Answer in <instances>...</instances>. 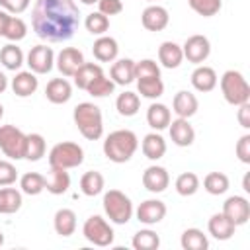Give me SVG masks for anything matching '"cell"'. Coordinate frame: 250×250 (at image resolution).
Returning <instances> with one entry per match:
<instances>
[{"label":"cell","instance_id":"1","mask_svg":"<svg viewBox=\"0 0 250 250\" xmlns=\"http://www.w3.org/2000/svg\"><path fill=\"white\" fill-rule=\"evenodd\" d=\"M80 25V10L74 0H35L31 27L47 43L68 41Z\"/></svg>","mask_w":250,"mask_h":250},{"label":"cell","instance_id":"2","mask_svg":"<svg viewBox=\"0 0 250 250\" xmlns=\"http://www.w3.org/2000/svg\"><path fill=\"white\" fill-rule=\"evenodd\" d=\"M137 148H139V139L129 129L111 131L104 141V154L107 160H111L115 164L129 162L131 156L137 152Z\"/></svg>","mask_w":250,"mask_h":250},{"label":"cell","instance_id":"3","mask_svg":"<svg viewBox=\"0 0 250 250\" xmlns=\"http://www.w3.org/2000/svg\"><path fill=\"white\" fill-rule=\"evenodd\" d=\"M72 119L84 139L98 141L104 135V117H102V109L96 104L92 102L78 104L72 111Z\"/></svg>","mask_w":250,"mask_h":250},{"label":"cell","instance_id":"4","mask_svg":"<svg viewBox=\"0 0 250 250\" xmlns=\"http://www.w3.org/2000/svg\"><path fill=\"white\" fill-rule=\"evenodd\" d=\"M104 213L115 225H127L135 213L133 201L121 189H109L104 193Z\"/></svg>","mask_w":250,"mask_h":250},{"label":"cell","instance_id":"5","mask_svg":"<svg viewBox=\"0 0 250 250\" xmlns=\"http://www.w3.org/2000/svg\"><path fill=\"white\" fill-rule=\"evenodd\" d=\"M219 84H221V92H223V98L227 100V104L240 105L250 100V86H248L246 78L242 76V72L227 70V72H223Z\"/></svg>","mask_w":250,"mask_h":250},{"label":"cell","instance_id":"6","mask_svg":"<svg viewBox=\"0 0 250 250\" xmlns=\"http://www.w3.org/2000/svg\"><path fill=\"white\" fill-rule=\"evenodd\" d=\"M82 162H84V148L78 143L62 141L49 150V166L70 170V168H78Z\"/></svg>","mask_w":250,"mask_h":250},{"label":"cell","instance_id":"7","mask_svg":"<svg viewBox=\"0 0 250 250\" xmlns=\"http://www.w3.org/2000/svg\"><path fill=\"white\" fill-rule=\"evenodd\" d=\"M82 234H84V238H86L90 244L102 246V248L113 244V238H115V232H113L111 225H109L104 217H100V215H90V217L84 221V225H82Z\"/></svg>","mask_w":250,"mask_h":250},{"label":"cell","instance_id":"8","mask_svg":"<svg viewBox=\"0 0 250 250\" xmlns=\"http://www.w3.org/2000/svg\"><path fill=\"white\" fill-rule=\"evenodd\" d=\"M0 150L12 160H21L25 150V133L16 125H0Z\"/></svg>","mask_w":250,"mask_h":250},{"label":"cell","instance_id":"9","mask_svg":"<svg viewBox=\"0 0 250 250\" xmlns=\"http://www.w3.org/2000/svg\"><path fill=\"white\" fill-rule=\"evenodd\" d=\"M25 62H27V66H29L31 72H35V74H47L55 66V53L47 45H35V47L29 49V53L25 57Z\"/></svg>","mask_w":250,"mask_h":250},{"label":"cell","instance_id":"10","mask_svg":"<svg viewBox=\"0 0 250 250\" xmlns=\"http://www.w3.org/2000/svg\"><path fill=\"white\" fill-rule=\"evenodd\" d=\"M182 53L184 59H188L193 64H201L207 61V57L211 55V43L205 35H189L186 39V43L182 45Z\"/></svg>","mask_w":250,"mask_h":250},{"label":"cell","instance_id":"11","mask_svg":"<svg viewBox=\"0 0 250 250\" xmlns=\"http://www.w3.org/2000/svg\"><path fill=\"white\" fill-rule=\"evenodd\" d=\"M221 213H225L236 227H240L246 225L250 219V203L244 195H230L225 199Z\"/></svg>","mask_w":250,"mask_h":250},{"label":"cell","instance_id":"12","mask_svg":"<svg viewBox=\"0 0 250 250\" xmlns=\"http://www.w3.org/2000/svg\"><path fill=\"white\" fill-rule=\"evenodd\" d=\"M82 62H84V53L76 47H64L55 57V66L59 68V72L62 76H70V78L82 66Z\"/></svg>","mask_w":250,"mask_h":250},{"label":"cell","instance_id":"13","mask_svg":"<svg viewBox=\"0 0 250 250\" xmlns=\"http://www.w3.org/2000/svg\"><path fill=\"white\" fill-rule=\"evenodd\" d=\"M135 215H137V221H139V223L150 227V225L160 223V221L166 217V205H164V201H160V199H145V201L137 207Z\"/></svg>","mask_w":250,"mask_h":250},{"label":"cell","instance_id":"14","mask_svg":"<svg viewBox=\"0 0 250 250\" xmlns=\"http://www.w3.org/2000/svg\"><path fill=\"white\" fill-rule=\"evenodd\" d=\"M141 21H143V27L148 29V31H162L168 21H170V16H168V10L164 6H158V4H150L143 10L141 14Z\"/></svg>","mask_w":250,"mask_h":250},{"label":"cell","instance_id":"15","mask_svg":"<svg viewBox=\"0 0 250 250\" xmlns=\"http://www.w3.org/2000/svg\"><path fill=\"white\" fill-rule=\"evenodd\" d=\"M143 186L150 191V193H162L168 186H170V176H168V170L164 166H148L145 172H143Z\"/></svg>","mask_w":250,"mask_h":250},{"label":"cell","instance_id":"16","mask_svg":"<svg viewBox=\"0 0 250 250\" xmlns=\"http://www.w3.org/2000/svg\"><path fill=\"white\" fill-rule=\"evenodd\" d=\"M168 131H170L172 143L178 145V146H189V145H193V141H195V131H193V127L189 125V121L184 119V117L172 119L170 125H168Z\"/></svg>","mask_w":250,"mask_h":250},{"label":"cell","instance_id":"17","mask_svg":"<svg viewBox=\"0 0 250 250\" xmlns=\"http://www.w3.org/2000/svg\"><path fill=\"white\" fill-rule=\"evenodd\" d=\"M172 109L178 117H184V119H189L197 113L199 109V102L195 98V94H191L189 90H180L174 100H172Z\"/></svg>","mask_w":250,"mask_h":250},{"label":"cell","instance_id":"18","mask_svg":"<svg viewBox=\"0 0 250 250\" xmlns=\"http://www.w3.org/2000/svg\"><path fill=\"white\" fill-rule=\"evenodd\" d=\"M207 230L217 240H229V238H232L236 225L225 213H215V215H211V219L207 223Z\"/></svg>","mask_w":250,"mask_h":250},{"label":"cell","instance_id":"19","mask_svg":"<svg viewBox=\"0 0 250 250\" xmlns=\"http://www.w3.org/2000/svg\"><path fill=\"white\" fill-rule=\"evenodd\" d=\"M109 76L115 86H127L135 82V61L133 59H117L109 68Z\"/></svg>","mask_w":250,"mask_h":250},{"label":"cell","instance_id":"20","mask_svg":"<svg viewBox=\"0 0 250 250\" xmlns=\"http://www.w3.org/2000/svg\"><path fill=\"white\" fill-rule=\"evenodd\" d=\"M45 98L51 102V104H66L70 98H72V86L66 78H53L47 82V88H45Z\"/></svg>","mask_w":250,"mask_h":250},{"label":"cell","instance_id":"21","mask_svg":"<svg viewBox=\"0 0 250 250\" xmlns=\"http://www.w3.org/2000/svg\"><path fill=\"white\" fill-rule=\"evenodd\" d=\"M92 53L100 62H113L119 55V45L113 37L109 35H100L94 45H92Z\"/></svg>","mask_w":250,"mask_h":250},{"label":"cell","instance_id":"22","mask_svg":"<svg viewBox=\"0 0 250 250\" xmlns=\"http://www.w3.org/2000/svg\"><path fill=\"white\" fill-rule=\"evenodd\" d=\"M10 86H12V92H14L16 96L27 98V96H31V94L39 88V80H37L35 72H31V70H20V72L12 78Z\"/></svg>","mask_w":250,"mask_h":250},{"label":"cell","instance_id":"23","mask_svg":"<svg viewBox=\"0 0 250 250\" xmlns=\"http://www.w3.org/2000/svg\"><path fill=\"white\" fill-rule=\"evenodd\" d=\"M217 82H219L217 72H215V68H211V66L197 64V68L191 72V86H193L197 92H211V90L217 86Z\"/></svg>","mask_w":250,"mask_h":250},{"label":"cell","instance_id":"24","mask_svg":"<svg viewBox=\"0 0 250 250\" xmlns=\"http://www.w3.org/2000/svg\"><path fill=\"white\" fill-rule=\"evenodd\" d=\"M47 184H45V189L53 195H62L68 191L70 188V174L64 170V168H55L51 166L49 170V176L45 178Z\"/></svg>","mask_w":250,"mask_h":250},{"label":"cell","instance_id":"25","mask_svg":"<svg viewBox=\"0 0 250 250\" xmlns=\"http://www.w3.org/2000/svg\"><path fill=\"white\" fill-rule=\"evenodd\" d=\"M170 121H172V113H170L168 105H164L160 102H154V104L148 105V109H146L148 127H152L154 131H162L170 125Z\"/></svg>","mask_w":250,"mask_h":250},{"label":"cell","instance_id":"26","mask_svg":"<svg viewBox=\"0 0 250 250\" xmlns=\"http://www.w3.org/2000/svg\"><path fill=\"white\" fill-rule=\"evenodd\" d=\"M158 61L164 68H178L184 61V53L182 47L174 41H164L158 47Z\"/></svg>","mask_w":250,"mask_h":250},{"label":"cell","instance_id":"27","mask_svg":"<svg viewBox=\"0 0 250 250\" xmlns=\"http://www.w3.org/2000/svg\"><path fill=\"white\" fill-rule=\"evenodd\" d=\"M141 148H143V154L148 160H160L166 154V141L160 133L154 131V133H148V135L143 137Z\"/></svg>","mask_w":250,"mask_h":250},{"label":"cell","instance_id":"28","mask_svg":"<svg viewBox=\"0 0 250 250\" xmlns=\"http://www.w3.org/2000/svg\"><path fill=\"white\" fill-rule=\"evenodd\" d=\"M53 227H55V232L59 236L66 238V236L74 234V230H76V213L72 209H66V207L59 209L53 217Z\"/></svg>","mask_w":250,"mask_h":250},{"label":"cell","instance_id":"29","mask_svg":"<svg viewBox=\"0 0 250 250\" xmlns=\"http://www.w3.org/2000/svg\"><path fill=\"white\" fill-rule=\"evenodd\" d=\"M21 191L16 188L2 186L0 188V215H12L21 209Z\"/></svg>","mask_w":250,"mask_h":250},{"label":"cell","instance_id":"30","mask_svg":"<svg viewBox=\"0 0 250 250\" xmlns=\"http://www.w3.org/2000/svg\"><path fill=\"white\" fill-rule=\"evenodd\" d=\"M100 74H104V68L98 64V62H82V66L72 74L74 78V86L80 88V90H86Z\"/></svg>","mask_w":250,"mask_h":250},{"label":"cell","instance_id":"31","mask_svg":"<svg viewBox=\"0 0 250 250\" xmlns=\"http://www.w3.org/2000/svg\"><path fill=\"white\" fill-rule=\"evenodd\" d=\"M105 188V180L100 172L96 170H90V172H84L82 178H80V191L86 195V197H96L104 191Z\"/></svg>","mask_w":250,"mask_h":250},{"label":"cell","instance_id":"32","mask_svg":"<svg viewBox=\"0 0 250 250\" xmlns=\"http://www.w3.org/2000/svg\"><path fill=\"white\" fill-rule=\"evenodd\" d=\"M0 62L4 68L8 70H20L21 64L25 62V57H23V51L16 45V43H8L0 49Z\"/></svg>","mask_w":250,"mask_h":250},{"label":"cell","instance_id":"33","mask_svg":"<svg viewBox=\"0 0 250 250\" xmlns=\"http://www.w3.org/2000/svg\"><path fill=\"white\" fill-rule=\"evenodd\" d=\"M139 107H141V98H139V94H135V92H131V90H125V92L119 94L117 100H115V109H117V113L123 115V117H133V115H137V113H139Z\"/></svg>","mask_w":250,"mask_h":250},{"label":"cell","instance_id":"34","mask_svg":"<svg viewBox=\"0 0 250 250\" xmlns=\"http://www.w3.org/2000/svg\"><path fill=\"white\" fill-rule=\"evenodd\" d=\"M45 150H47V145H45L43 135H39V133L25 135V150H23V158L25 160L37 162V160H41L45 156Z\"/></svg>","mask_w":250,"mask_h":250},{"label":"cell","instance_id":"35","mask_svg":"<svg viewBox=\"0 0 250 250\" xmlns=\"http://www.w3.org/2000/svg\"><path fill=\"white\" fill-rule=\"evenodd\" d=\"M180 244L184 250H207L209 248V240L207 236L203 234V230L199 229H186L182 232V238H180Z\"/></svg>","mask_w":250,"mask_h":250},{"label":"cell","instance_id":"36","mask_svg":"<svg viewBox=\"0 0 250 250\" xmlns=\"http://www.w3.org/2000/svg\"><path fill=\"white\" fill-rule=\"evenodd\" d=\"M45 184H47V180L39 172H25L20 178V189L25 195H39L45 189Z\"/></svg>","mask_w":250,"mask_h":250},{"label":"cell","instance_id":"37","mask_svg":"<svg viewBox=\"0 0 250 250\" xmlns=\"http://www.w3.org/2000/svg\"><path fill=\"white\" fill-rule=\"evenodd\" d=\"M131 244L135 250H156L160 246V236L150 229H141L133 234Z\"/></svg>","mask_w":250,"mask_h":250},{"label":"cell","instance_id":"38","mask_svg":"<svg viewBox=\"0 0 250 250\" xmlns=\"http://www.w3.org/2000/svg\"><path fill=\"white\" fill-rule=\"evenodd\" d=\"M229 184H230L229 182V176L223 174V172H209L203 178V188L211 195H223L229 189Z\"/></svg>","mask_w":250,"mask_h":250},{"label":"cell","instance_id":"39","mask_svg":"<svg viewBox=\"0 0 250 250\" xmlns=\"http://www.w3.org/2000/svg\"><path fill=\"white\" fill-rule=\"evenodd\" d=\"M27 35V25L21 18H16V16H10L6 25H4V31H2V37H6L10 43L14 41H21L23 37Z\"/></svg>","mask_w":250,"mask_h":250},{"label":"cell","instance_id":"40","mask_svg":"<svg viewBox=\"0 0 250 250\" xmlns=\"http://www.w3.org/2000/svg\"><path fill=\"white\" fill-rule=\"evenodd\" d=\"M137 82V90L143 98L148 100H156L164 94V82L162 78H143V80H135Z\"/></svg>","mask_w":250,"mask_h":250},{"label":"cell","instance_id":"41","mask_svg":"<svg viewBox=\"0 0 250 250\" xmlns=\"http://www.w3.org/2000/svg\"><path fill=\"white\" fill-rule=\"evenodd\" d=\"M84 27H86V31L92 33V35H98V37H100V35H105V31L109 29V18L104 16L102 12H92V14L86 16Z\"/></svg>","mask_w":250,"mask_h":250},{"label":"cell","instance_id":"42","mask_svg":"<svg viewBox=\"0 0 250 250\" xmlns=\"http://www.w3.org/2000/svg\"><path fill=\"white\" fill-rule=\"evenodd\" d=\"M176 191L180 193V195H184V197H189V195H193L197 189H199V178H197V174H193V172H182L178 178H176Z\"/></svg>","mask_w":250,"mask_h":250},{"label":"cell","instance_id":"43","mask_svg":"<svg viewBox=\"0 0 250 250\" xmlns=\"http://www.w3.org/2000/svg\"><path fill=\"white\" fill-rule=\"evenodd\" d=\"M188 4L195 14L203 16V18H211V16L219 14L223 8V0H188Z\"/></svg>","mask_w":250,"mask_h":250},{"label":"cell","instance_id":"44","mask_svg":"<svg viewBox=\"0 0 250 250\" xmlns=\"http://www.w3.org/2000/svg\"><path fill=\"white\" fill-rule=\"evenodd\" d=\"M113 90H115V84H113V80L107 78L105 74H100V76L86 88V92H88L90 96H94V98H105V96L113 94Z\"/></svg>","mask_w":250,"mask_h":250},{"label":"cell","instance_id":"45","mask_svg":"<svg viewBox=\"0 0 250 250\" xmlns=\"http://www.w3.org/2000/svg\"><path fill=\"white\" fill-rule=\"evenodd\" d=\"M143 78H160V66L152 59H143L135 62V80Z\"/></svg>","mask_w":250,"mask_h":250},{"label":"cell","instance_id":"46","mask_svg":"<svg viewBox=\"0 0 250 250\" xmlns=\"http://www.w3.org/2000/svg\"><path fill=\"white\" fill-rule=\"evenodd\" d=\"M18 180V170L10 160H0V188L12 186Z\"/></svg>","mask_w":250,"mask_h":250},{"label":"cell","instance_id":"47","mask_svg":"<svg viewBox=\"0 0 250 250\" xmlns=\"http://www.w3.org/2000/svg\"><path fill=\"white\" fill-rule=\"evenodd\" d=\"M234 152H236V156L242 164H250V135L248 133H244L238 139V143L234 146Z\"/></svg>","mask_w":250,"mask_h":250},{"label":"cell","instance_id":"48","mask_svg":"<svg viewBox=\"0 0 250 250\" xmlns=\"http://www.w3.org/2000/svg\"><path fill=\"white\" fill-rule=\"evenodd\" d=\"M98 12L104 16H115L123 12V2L121 0H98Z\"/></svg>","mask_w":250,"mask_h":250},{"label":"cell","instance_id":"49","mask_svg":"<svg viewBox=\"0 0 250 250\" xmlns=\"http://www.w3.org/2000/svg\"><path fill=\"white\" fill-rule=\"evenodd\" d=\"M29 2L31 0H0V8L8 14H21L29 8Z\"/></svg>","mask_w":250,"mask_h":250},{"label":"cell","instance_id":"50","mask_svg":"<svg viewBox=\"0 0 250 250\" xmlns=\"http://www.w3.org/2000/svg\"><path fill=\"white\" fill-rule=\"evenodd\" d=\"M238 107V123H240V127H244V129H250V104L246 102V104H240V105H236Z\"/></svg>","mask_w":250,"mask_h":250},{"label":"cell","instance_id":"51","mask_svg":"<svg viewBox=\"0 0 250 250\" xmlns=\"http://www.w3.org/2000/svg\"><path fill=\"white\" fill-rule=\"evenodd\" d=\"M6 88H8V76H6V74L0 70V94H2Z\"/></svg>","mask_w":250,"mask_h":250},{"label":"cell","instance_id":"52","mask_svg":"<svg viewBox=\"0 0 250 250\" xmlns=\"http://www.w3.org/2000/svg\"><path fill=\"white\" fill-rule=\"evenodd\" d=\"M82 4H86V6H92V4H98V0H80Z\"/></svg>","mask_w":250,"mask_h":250},{"label":"cell","instance_id":"53","mask_svg":"<svg viewBox=\"0 0 250 250\" xmlns=\"http://www.w3.org/2000/svg\"><path fill=\"white\" fill-rule=\"evenodd\" d=\"M242 186H244V189H246V191H250V188H248V176H244V182H242Z\"/></svg>","mask_w":250,"mask_h":250},{"label":"cell","instance_id":"54","mask_svg":"<svg viewBox=\"0 0 250 250\" xmlns=\"http://www.w3.org/2000/svg\"><path fill=\"white\" fill-rule=\"evenodd\" d=\"M2 244H4V232L0 230V246H2Z\"/></svg>","mask_w":250,"mask_h":250},{"label":"cell","instance_id":"55","mask_svg":"<svg viewBox=\"0 0 250 250\" xmlns=\"http://www.w3.org/2000/svg\"><path fill=\"white\" fill-rule=\"evenodd\" d=\"M2 115H4V105L0 104V119H2Z\"/></svg>","mask_w":250,"mask_h":250},{"label":"cell","instance_id":"56","mask_svg":"<svg viewBox=\"0 0 250 250\" xmlns=\"http://www.w3.org/2000/svg\"><path fill=\"white\" fill-rule=\"evenodd\" d=\"M146 2H154V0H146Z\"/></svg>","mask_w":250,"mask_h":250}]
</instances>
